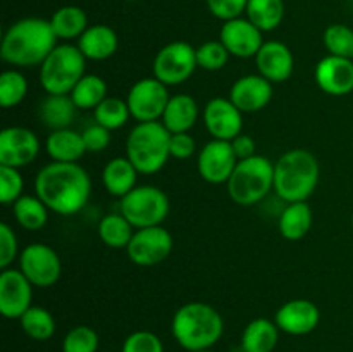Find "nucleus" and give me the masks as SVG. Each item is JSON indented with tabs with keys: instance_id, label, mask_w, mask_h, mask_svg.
I'll list each match as a JSON object with an SVG mask.
<instances>
[{
	"instance_id": "17",
	"label": "nucleus",
	"mask_w": 353,
	"mask_h": 352,
	"mask_svg": "<svg viewBox=\"0 0 353 352\" xmlns=\"http://www.w3.org/2000/svg\"><path fill=\"white\" fill-rule=\"evenodd\" d=\"M219 40L228 48L230 55L238 59L255 57L264 45L262 31L247 17H236L223 23Z\"/></svg>"
},
{
	"instance_id": "47",
	"label": "nucleus",
	"mask_w": 353,
	"mask_h": 352,
	"mask_svg": "<svg viewBox=\"0 0 353 352\" xmlns=\"http://www.w3.org/2000/svg\"><path fill=\"white\" fill-rule=\"evenodd\" d=\"M199 352H212V351H210V349H207V351H199Z\"/></svg>"
},
{
	"instance_id": "16",
	"label": "nucleus",
	"mask_w": 353,
	"mask_h": 352,
	"mask_svg": "<svg viewBox=\"0 0 353 352\" xmlns=\"http://www.w3.org/2000/svg\"><path fill=\"white\" fill-rule=\"evenodd\" d=\"M203 124L216 140L231 141L243 130V113L230 99L216 97L203 107Z\"/></svg>"
},
{
	"instance_id": "6",
	"label": "nucleus",
	"mask_w": 353,
	"mask_h": 352,
	"mask_svg": "<svg viewBox=\"0 0 353 352\" xmlns=\"http://www.w3.org/2000/svg\"><path fill=\"white\" fill-rule=\"evenodd\" d=\"M226 186L234 204L241 207L255 206L274 190V162L265 155L238 161Z\"/></svg>"
},
{
	"instance_id": "21",
	"label": "nucleus",
	"mask_w": 353,
	"mask_h": 352,
	"mask_svg": "<svg viewBox=\"0 0 353 352\" xmlns=\"http://www.w3.org/2000/svg\"><path fill=\"white\" fill-rule=\"evenodd\" d=\"M255 68L261 76L274 85V83H285L292 78L295 69V57L290 47L283 41L271 40L264 41L261 50L255 55Z\"/></svg>"
},
{
	"instance_id": "19",
	"label": "nucleus",
	"mask_w": 353,
	"mask_h": 352,
	"mask_svg": "<svg viewBox=\"0 0 353 352\" xmlns=\"http://www.w3.org/2000/svg\"><path fill=\"white\" fill-rule=\"evenodd\" d=\"M314 78L316 85L327 95H348L353 92V59L327 54L317 62Z\"/></svg>"
},
{
	"instance_id": "42",
	"label": "nucleus",
	"mask_w": 353,
	"mask_h": 352,
	"mask_svg": "<svg viewBox=\"0 0 353 352\" xmlns=\"http://www.w3.org/2000/svg\"><path fill=\"white\" fill-rule=\"evenodd\" d=\"M207 9L214 17L226 23V21L241 17L247 10L248 0H205Z\"/></svg>"
},
{
	"instance_id": "5",
	"label": "nucleus",
	"mask_w": 353,
	"mask_h": 352,
	"mask_svg": "<svg viewBox=\"0 0 353 352\" xmlns=\"http://www.w3.org/2000/svg\"><path fill=\"white\" fill-rule=\"evenodd\" d=\"M171 133L161 121L138 123L126 138V157L140 175H155L168 164Z\"/></svg>"
},
{
	"instance_id": "46",
	"label": "nucleus",
	"mask_w": 353,
	"mask_h": 352,
	"mask_svg": "<svg viewBox=\"0 0 353 352\" xmlns=\"http://www.w3.org/2000/svg\"><path fill=\"white\" fill-rule=\"evenodd\" d=\"M231 147H233L234 155H236L238 161H243V159L254 157L255 150H257V144H255L254 138L247 133H240L238 137H234L231 140Z\"/></svg>"
},
{
	"instance_id": "7",
	"label": "nucleus",
	"mask_w": 353,
	"mask_h": 352,
	"mask_svg": "<svg viewBox=\"0 0 353 352\" xmlns=\"http://www.w3.org/2000/svg\"><path fill=\"white\" fill-rule=\"evenodd\" d=\"M85 71L86 57L78 45H57L40 66V85L48 95H69Z\"/></svg>"
},
{
	"instance_id": "38",
	"label": "nucleus",
	"mask_w": 353,
	"mask_h": 352,
	"mask_svg": "<svg viewBox=\"0 0 353 352\" xmlns=\"http://www.w3.org/2000/svg\"><path fill=\"white\" fill-rule=\"evenodd\" d=\"M100 338L93 328L86 324L71 328L62 340V352H97Z\"/></svg>"
},
{
	"instance_id": "22",
	"label": "nucleus",
	"mask_w": 353,
	"mask_h": 352,
	"mask_svg": "<svg viewBox=\"0 0 353 352\" xmlns=\"http://www.w3.org/2000/svg\"><path fill=\"white\" fill-rule=\"evenodd\" d=\"M119 47L117 33L107 24H93L79 37L78 48L86 61H107Z\"/></svg>"
},
{
	"instance_id": "41",
	"label": "nucleus",
	"mask_w": 353,
	"mask_h": 352,
	"mask_svg": "<svg viewBox=\"0 0 353 352\" xmlns=\"http://www.w3.org/2000/svg\"><path fill=\"white\" fill-rule=\"evenodd\" d=\"M121 352H164V345L152 331L138 330L124 340Z\"/></svg>"
},
{
	"instance_id": "39",
	"label": "nucleus",
	"mask_w": 353,
	"mask_h": 352,
	"mask_svg": "<svg viewBox=\"0 0 353 352\" xmlns=\"http://www.w3.org/2000/svg\"><path fill=\"white\" fill-rule=\"evenodd\" d=\"M230 61V52L221 40H210L196 48V64L205 71H219Z\"/></svg>"
},
{
	"instance_id": "30",
	"label": "nucleus",
	"mask_w": 353,
	"mask_h": 352,
	"mask_svg": "<svg viewBox=\"0 0 353 352\" xmlns=\"http://www.w3.org/2000/svg\"><path fill=\"white\" fill-rule=\"evenodd\" d=\"M48 207L38 195H23L12 204V213L17 224L28 231H38L47 224Z\"/></svg>"
},
{
	"instance_id": "43",
	"label": "nucleus",
	"mask_w": 353,
	"mask_h": 352,
	"mask_svg": "<svg viewBox=\"0 0 353 352\" xmlns=\"http://www.w3.org/2000/svg\"><path fill=\"white\" fill-rule=\"evenodd\" d=\"M19 245H17L16 231L7 223L0 224V268L7 269L16 261Z\"/></svg>"
},
{
	"instance_id": "27",
	"label": "nucleus",
	"mask_w": 353,
	"mask_h": 352,
	"mask_svg": "<svg viewBox=\"0 0 353 352\" xmlns=\"http://www.w3.org/2000/svg\"><path fill=\"white\" fill-rule=\"evenodd\" d=\"M314 223V213L307 202H293L279 214L278 228L283 238L290 242L302 240L307 237Z\"/></svg>"
},
{
	"instance_id": "14",
	"label": "nucleus",
	"mask_w": 353,
	"mask_h": 352,
	"mask_svg": "<svg viewBox=\"0 0 353 352\" xmlns=\"http://www.w3.org/2000/svg\"><path fill=\"white\" fill-rule=\"evenodd\" d=\"M40 154L37 133L24 126H9L0 131V166L21 169Z\"/></svg>"
},
{
	"instance_id": "3",
	"label": "nucleus",
	"mask_w": 353,
	"mask_h": 352,
	"mask_svg": "<svg viewBox=\"0 0 353 352\" xmlns=\"http://www.w3.org/2000/svg\"><path fill=\"white\" fill-rule=\"evenodd\" d=\"M171 331L185 351L199 352L214 347L224 333L219 311L205 302L183 304L172 316Z\"/></svg>"
},
{
	"instance_id": "29",
	"label": "nucleus",
	"mask_w": 353,
	"mask_h": 352,
	"mask_svg": "<svg viewBox=\"0 0 353 352\" xmlns=\"http://www.w3.org/2000/svg\"><path fill=\"white\" fill-rule=\"evenodd\" d=\"M76 109L71 95H47L40 106V117L52 131L64 130L74 119Z\"/></svg>"
},
{
	"instance_id": "13",
	"label": "nucleus",
	"mask_w": 353,
	"mask_h": 352,
	"mask_svg": "<svg viewBox=\"0 0 353 352\" xmlns=\"http://www.w3.org/2000/svg\"><path fill=\"white\" fill-rule=\"evenodd\" d=\"M236 164L238 159L234 155L233 147H231V141L216 140V138L207 141L200 148L199 157H196L199 175L202 176L203 182L210 183V185L228 183Z\"/></svg>"
},
{
	"instance_id": "12",
	"label": "nucleus",
	"mask_w": 353,
	"mask_h": 352,
	"mask_svg": "<svg viewBox=\"0 0 353 352\" xmlns=\"http://www.w3.org/2000/svg\"><path fill=\"white\" fill-rule=\"evenodd\" d=\"M19 269L38 289L55 285L62 275V262L55 248L47 244H30L19 254Z\"/></svg>"
},
{
	"instance_id": "37",
	"label": "nucleus",
	"mask_w": 353,
	"mask_h": 352,
	"mask_svg": "<svg viewBox=\"0 0 353 352\" xmlns=\"http://www.w3.org/2000/svg\"><path fill=\"white\" fill-rule=\"evenodd\" d=\"M323 41L330 55L353 59V30L347 24H330L324 30Z\"/></svg>"
},
{
	"instance_id": "25",
	"label": "nucleus",
	"mask_w": 353,
	"mask_h": 352,
	"mask_svg": "<svg viewBox=\"0 0 353 352\" xmlns=\"http://www.w3.org/2000/svg\"><path fill=\"white\" fill-rule=\"evenodd\" d=\"M45 148L55 162H78L86 154L83 135L71 128L50 131L45 140Z\"/></svg>"
},
{
	"instance_id": "40",
	"label": "nucleus",
	"mask_w": 353,
	"mask_h": 352,
	"mask_svg": "<svg viewBox=\"0 0 353 352\" xmlns=\"http://www.w3.org/2000/svg\"><path fill=\"white\" fill-rule=\"evenodd\" d=\"M24 179L19 169L0 166V202L3 206H12L19 197H23Z\"/></svg>"
},
{
	"instance_id": "23",
	"label": "nucleus",
	"mask_w": 353,
	"mask_h": 352,
	"mask_svg": "<svg viewBox=\"0 0 353 352\" xmlns=\"http://www.w3.org/2000/svg\"><path fill=\"white\" fill-rule=\"evenodd\" d=\"M199 104L188 93H178L169 99L168 107L161 117V123L169 133H188L199 119Z\"/></svg>"
},
{
	"instance_id": "20",
	"label": "nucleus",
	"mask_w": 353,
	"mask_h": 352,
	"mask_svg": "<svg viewBox=\"0 0 353 352\" xmlns=\"http://www.w3.org/2000/svg\"><path fill=\"white\" fill-rule=\"evenodd\" d=\"M272 93H274L272 83L257 72V75H245L238 78L231 85L228 99L243 114H254L269 106Z\"/></svg>"
},
{
	"instance_id": "2",
	"label": "nucleus",
	"mask_w": 353,
	"mask_h": 352,
	"mask_svg": "<svg viewBox=\"0 0 353 352\" xmlns=\"http://www.w3.org/2000/svg\"><path fill=\"white\" fill-rule=\"evenodd\" d=\"M57 47V37L50 21L41 17H23L6 30L0 45L3 61L16 68H34L43 64Z\"/></svg>"
},
{
	"instance_id": "18",
	"label": "nucleus",
	"mask_w": 353,
	"mask_h": 352,
	"mask_svg": "<svg viewBox=\"0 0 353 352\" xmlns=\"http://www.w3.org/2000/svg\"><path fill=\"white\" fill-rule=\"evenodd\" d=\"M321 321V311L312 300L309 299H293L283 304L276 311L274 323L278 324L279 331L302 337V335L312 333Z\"/></svg>"
},
{
	"instance_id": "1",
	"label": "nucleus",
	"mask_w": 353,
	"mask_h": 352,
	"mask_svg": "<svg viewBox=\"0 0 353 352\" xmlns=\"http://www.w3.org/2000/svg\"><path fill=\"white\" fill-rule=\"evenodd\" d=\"M34 195L61 216L83 211L92 195V178L78 162H50L34 178Z\"/></svg>"
},
{
	"instance_id": "28",
	"label": "nucleus",
	"mask_w": 353,
	"mask_h": 352,
	"mask_svg": "<svg viewBox=\"0 0 353 352\" xmlns=\"http://www.w3.org/2000/svg\"><path fill=\"white\" fill-rule=\"evenodd\" d=\"M48 21L57 40H79V37L88 30V16L78 6L61 7Z\"/></svg>"
},
{
	"instance_id": "9",
	"label": "nucleus",
	"mask_w": 353,
	"mask_h": 352,
	"mask_svg": "<svg viewBox=\"0 0 353 352\" xmlns=\"http://www.w3.org/2000/svg\"><path fill=\"white\" fill-rule=\"evenodd\" d=\"M196 68V48L188 41H171L155 55L154 78L165 86H176L188 81Z\"/></svg>"
},
{
	"instance_id": "33",
	"label": "nucleus",
	"mask_w": 353,
	"mask_h": 352,
	"mask_svg": "<svg viewBox=\"0 0 353 352\" xmlns=\"http://www.w3.org/2000/svg\"><path fill=\"white\" fill-rule=\"evenodd\" d=\"M134 235V226L121 213L105 214L99 223V237L107 247L126 248Z\"/></svg>"
},
{
	"instance_id": "48",
	"label": "nucleus",
	"mask_w": 353,
	"mask_h": 352,
	"mask_svg": "<svg viewBox=\"0 0 353 352\" xmlns=\"http://www.w3.org/2000/svg\"><path fill=\"white\" fill-rule=\"evenodd\" d=\"M352 228H353V214H352Z\"/></svg>"
},
{
	"instance_id": "24",
	"label": "nucleus",
	"mask_w": 353,
	"mask_h": 352,
	"mask_svg": "<svg viewBox=\"0 0 353 352\" xmlns=\"http://www.w3.org/2000/svg\"><path fill=\"white\" fill-rule=\"evenodd\" d=\"M138 169L134 168L133 162L124 155V157H114L105 164L102 171V183L107 193L112 197L123 199L124 195L131 192L137 185Z\"/></svg>"
},
{
	"instance_id": "34",
	"label": "nucleus",
	"mask_w": 353,
	"mask_h": 352,
	"mask_svg": "<svg viewBox=\"0 0 353 352\" xmlns=\"http://www.w3.org/2000/svg\"><path fill=\"white\" fill-rule=\"evenodd\" d=\"M19 323H21V328H23V331L28 335V337L40 342L48 340V338L54 337L55 328H57L50 311L38 306H31L30 309L21 316Z\"/></svg>"
},
{
	"instance_id": "15",
	"label": "nucleus",
	"mask_w": 353,
	"mask_h": 352,
	"mask_svg": "<svg viewBox=\"0 0 353 352\" xmlns=\"http://www.w3.org/2000/svg\"><path fill=\"white\" fill-rule=\"evenodd\" d=\"M33 285L21 269L7 268L0 273V313L7 320H21L31 307Z\"/></svg>"
},
{
	"instance_id": "8",
	"label": "nucleus",
	"mask_w": 353,
	"mask_h": 352,
	"mask_svg": "<svg viewBox=\"0 0 353 352\" xmlns=\"http://www.w3.org/2000/svg\"><path fill=\"white\" fill-rule=\"evenodd\" d=\"M171 204L168 195L159 186L138 185L128 195L121 199L119 213L133 224L140 228L161 226L168 217Z\"/></svg>"
},
{
	"instance_id": "36",
	"label": "nucleus",
	"mask_w": 353,
	"mask_h": 352,
	"mask_svg": "<svg viewBox=\"0 0 353 352\" xmlns=\"http://www.w3.org/2000/svg\"><path fill=\"white\" fill-rule=\"evenodd\" d=\"M28 79L17 69H7L0 75V104L6 109L16 107L26 99Z\"/></svg>"
},
{
	"instance_id": "32",
	"label": "nucleus",
	"mask_w": 353,
	"mask_h": 352,
	"mask_svg": "<svg viewBox=\"0 0 353 352\" xmlns=\"http://www.w3.org/2000/svg\"><path fill=\"white\" fill-rule=\"evenodd\" d=\"M69 95L78 109L95 110L107 99V83L99 75H85Z\"/></svg>"
},
{
	"instance_id": "4",
	"label": "nucleus",
	"mask_w": 353,
	"mask_h": 352,
	"mask_svg": "<svg viewBox=\"0 0 353 352\" xmlns=\"http://www.w3.org/2000/svg\"><path fill=\"white\" fill-rule=\"evenodd\" d=\"M319 161L305 148H292L274 162V192L286 204L307 202L319 183Z\"/></svg>"
},
{
	"instance_id": "31",
	"label": "nucleus",
	"mask_w": 353,
	"mask_h": 352,
	"mask_svg": "<svg viewBox=\"0 0 353 352\" xmlns=\"http://www.w3.org/2000/svg\"><path fill=\"white\" fill-rule=\"evenodd\" d=\"M247 19L252 21L262 33L276 30L285 17V2L283 0H248Z\"/></svg>"
},
{
	"instance_id": "35",
	"label": "nucleus",
	"mask_w": 353,
	"mask_h": 352,
	"mask_svg": "<svg viewBox=\"0 0 353 352\" xmlns=\"http://www.w3.org/2000/svg\"><path fill=\"white\" fill-rule=\"evenodd\" d=\"M93 116H95V123L107 128V130L114 131L119 130V128H123L124 124L128 123V119L131 117V113L126 100L119 99V97H107V99L93 110Z\"/></svg>"
},
{
	"instance_id": "10",
	"label": "nucleus",
	"mask_w": 353,
	"mask_h": 352,
	"mask_svg": "<svg viewBox=\"0 0 353 352\" xmlns=\"http://www.w3.org/2000/svg\"><path fill=\"white\" fill-rule=\"evenodd\" d=\"M174 238L164 226L140 228L134 231L130 245L126 247L128 257L133 264L150 268L164 262L171 255Z\"/></svg>"
},
{
	"instance_id": "44",
	"label": "nucleus",
	"mask_w": 353,
	"mask_h": 352,
	"mask_svg": "<svg viewBox=\"0 0 353 352\" xmlns=\"http://www.w3.org/2000/svg\"><path fill=\"white\" fill-rule=\"evenodd\" d=\"M83 141H85L86 152H103L110 144V130L100 126L99 123L86 126L83 131Z\"/></svg>"
},
{
	"instance_id": "26",
	"label": "nucleus",
	"mask_w": 353,
	"mask_h": 352,
	"mask_svg": "<svg viewBox=\"0 0 353 352\" xmlns=\"http://www.w3.org/2000/svg\"><path fill=\"white\" fill-rule=\"evenodd\" d=\"M279 342V328L268 317H257L245 326L241 333L243 352H272Z\"/></svg>"
},
{
	"instance_id": "11",
	"label": "nucleus",
	"mask_w": 353,
	"mask_h": 352,
	"mask_svg": "<svg viewBox=\"0 0 353 352\" xmlns=\"http://www.w3.org/2000/svg\"><path fill=\"white\" fill-rule=\"evenodd\" d=\"M169 86L159 81L157 78H141L130 88L126 97L131 117L138 123H150L159 121L168 107Z\"/></svg>"
},
{
	"instance_id": "45",
	"label": "nucleus",
	"mask_w": 353,
	"mask_h": 352,
	"mask_svg": "<svg viewBox=\"0 0 353 352\" xmlns=\"http://www.w3.org/2000/svg\"><path fill=\"white\" fill-rule=\"evenodd\" d=\"M196 152L195 138L188 133H171L169 138V154L174 159H190Z\"/></svg>"
}]
</instances>
